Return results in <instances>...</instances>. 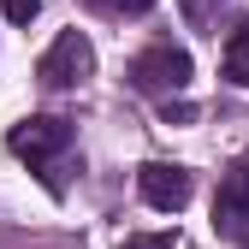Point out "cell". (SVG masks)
Returning <instances> with one entry per match:
<instances>
[{
  "mask_svg": "<svg viewBox=\"0 0 249 249\" xmlns=\"http://www.w3.org/2000/svg\"><path fill=\"white\" fill-rule=\"evenodd\" d=\"M89 71H95V48H89L83 30H59V36L48 42V53L36 59L42 89H77Z\"/></svg>",
  "mask_w": 249,
  "mask_h": 249,
  "instance_id": "3",
  "label": "cell"
},
{
  "mask_svg": "<svg viewBox=\"0 0 249 249\" xmlns=\"http://www.w3.org/2000/svg\"><path fill=\"white\" fill-rule=\"evenodd\" d=\"M190 172L172 166V160H142L137 166V196L148 208H160V213H184V202H190Z\"/></svg>",
  "mask_w": 249,
  "mask_h": 249,
  "instance_id": "4",
  "label": "cell"
},
{
  "mask_svg": "<svg viewBox=\"0 0 249 249\" xmlns=\"http://www.w3.org/2000/svg\"><path fill=\"white\" fill-rule=\"evenodd\" d=\"M119 249H178V231H131Z\"/></svg>",
  "mask_w": 249,
  "mask_h": 249,
  "instance_id": "8",
  "label": "cell"
},
{
  "mask_svg": "<svg viewBox=\"0 0 249 249\" xmlns=\"http://www.w3.org/2000/svg\"><path fill=\"white\" fill-rule=\"evenodd\" d=\"M213 220H220L226 231L249 226V160L226 166V178H220V196H213Z\"/></svg>",
  "mask_w": 249,
  "mask_h": 249,
  "instance_id": "5",
  "label": "cell"
},
{
  "mask_svg": "<svg viewBox=\"0 0 249 249\" xmlns=\"http://www.w3.org/2000/svg\"><path fill=\"white\" fill-rule=\"evenodd\" d=\"M160 119H166V124H190L196 107H190V101H160Z\"/></svg>",
  "mask_w": 249,
  "mask_h": 249,
  "instance_id": "10",
  "label": "cell"
},
{
  "mask_svg": "<svg viewBox=\"0 0 249 249\" xmlns=\"http://www.w3.org/2000/svg\"><path fill=\"white\" fill-rule=\"evenodd\" d=\"M220 71H226V83L249 89V18H237V24L226 30V48H220Z\"/></svg>",
  "mask_w": 249,
  "mask_h": 249,
  "instance_id": "6",
  "label": "cell"
},
{
  "mask_svg": "<svg viewBox=\"0 0 249 249\" xmlns=\"http://www.w3.org/2000/svg\"><path fill=\"white\" fill-rule=\"evenodd\" d=\"M71 142H77V124H71V119H59V113H36V119H18L12 131H6V148L18 154V160H30V166L42 172V184H48L53 196H59L53 160H59V154H66Z\"/></svg>",
  "mask_w": 249,
  "mask_h": 249,
  "instance_id": "1",
  "label": "cell"
},
{
  "mask_svg": "<svg viewBox=\"0 0 249 249\" xmlns=\"http://www.w3.org/2000/svg\"><path fill=\"white\" fill-rule=\"evenodd\" d=\"M0 12H6L12 24H30V18L42 12V0H0Z\"/></svg>",
  "mask_w": 249,
  "mask_h": 249,
  "instance_id": "9",
  "label": "cell"
},
{
  "mask_svg": "<svg viewBox=\"0 0 249 249\" xmlns=\"http://www.w3.org/2000/svg\"><path fill=\"white\" fill-rule=\"evenodd\" d=\"M190 53H184V48H172V42H154V48H142L137 59H131V66H124V77H131V89H137V95H178V89L184 83H190Z\"/></svg>",
  "mask_w": 249,
  "mask_h": 249,
  "instance_id": "2",
  "label": "cell"
},
{
  "mask_svg": "<svg viewBox=\"0 0 249 249\" xmlns=\"http://www.w3.org/2000/svg\"><path fill=\"white\" fill-rule=\"evenodd\" d=\"M243 249H249V237H243Z\"/></svg>",
  "mask_w": 249,
  "mask_h": 249,
  "instance_id": "11",
  "label": "cell"
},
{
  "mask_svg": "<svg viewBox=\"0 0 249 249\" xmlns=\"http://www.w3.org/2000/svg\"><path fill=\"white\" fill-rule=\"evenodd\" d=\"M89 6L107 18H142V12H154V0H89Z\"/></svg>",
  "mask_w": 249,
  "mask_h": 249,
  "instance_id": "7",
  "label": "cell"
}]
</instances>
